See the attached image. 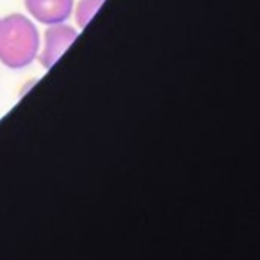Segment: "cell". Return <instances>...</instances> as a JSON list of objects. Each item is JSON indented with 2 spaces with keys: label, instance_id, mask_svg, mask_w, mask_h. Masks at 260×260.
Segmentation results:
<instances>
[{
  "label": "cell",
  "instance_id": "7a4b0ae2",
  "mask_svg": "<svg viewBox=\"0 0 260 260\" xmlns=\"http://www.w3.org/2000/svg\"><path fill=\"white\" fill-rule=\"evenodd\" d=\"M77 36H79V30L64 22L48 25L43 34V45L40 47V54H38L41 66L50 70L68 50L70 45L77 40Z\"/></svg>",
  "mask_w": 260,
  "mask_h": 260
},
{
  "label": "cell",
  "instance_id": "3957f363",
  "mask_svg": "<svg viewBox=\"0 0 260 260\" xmlns=\"http://www.w3.org/2000/svg\"><path fill=\"white\" fill-rule=\"evenodd\" d=\"M27 13L45 25L62 23L73 15L75 0H23Z\"/></svg>",
  "mask_w": 260,
  "mask_h": 260
},
{
  "label": "cell",
  "instance_id": "6da1fadb",
  "mask_svg": "<svg viewBox=\"0 0 260 260\" xmlns=\"http://www.w3.org/2000/svg\"><path fill=\"white\" fill-rule=\"evenodd\" d=\"M40 32L29 16L0 18V62L11 70L27 68L40 54Z\"/></svg>",
  "mask_w": 260,
  "mask_h": 260
},
{
  "label": "cell",
  "instance_id": "277c9868",
  "mask_svg": "<svg viewBox=\"0 0 260 260\" xmlns=\"http://www.w3.org/2000/svg\"><path fill=\"white\" fill-rule=\"evenodd\" d=\"M105 0H79L75 9V22L79 29H84L87 23L93 20V16L96 15V11L100 9V6Z\"/></svg>",
  "mask_w": 260,
  "mask_h": 260
}]
</instances>
